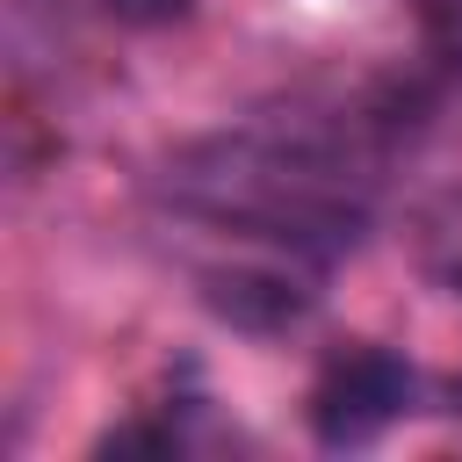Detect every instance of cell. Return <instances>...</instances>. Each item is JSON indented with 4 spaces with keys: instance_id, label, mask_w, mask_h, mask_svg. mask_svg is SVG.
<instances>
[{
    "instance_id": "6da1fadb",
    "label": "cell",
    "mask_w": 462,
    "mask_h": 462,
    "mask_svg": "<svg viewBox=\"0 0 462 462\" xmlns=\"http://www.w3.org/2000/svg\"><path fill=\"white\" fill-rule=\"evenodd\" d=\"M152 202L173 231L217 245L195 260L202 296L253 325H296L318 282L368 238L383 202V144L339 108H253L166 152Z\"/></svg>"
},
{
    "instance_id": "7a4b0ae2",
    "label": "cell",
    "mask_w": 462,
    "mask_h": 462,
    "mask_svg": "<svg viewBox=\"0 0 462 462\" xmlns=\"http://www.w3.org/2000/svg\"><path fill=\"white\" fill-rule=\"evenodd\" d=\"M411 404H419L411 368H404L397 354H383V346H354V354H339V361L318 375V390H310V426H318L325 448H368V440L390 433Z\"/></svg>"
},
{
    "instance_id": "3957f363",
    "label": "cell",
    "mask_w": 462,
    "mask_h": 462,
    "mask_svg": "<svg viewBox=\"0 0 462 462\" xmlns=\"http://www.w3.org/2000/svg\"><path fill=\"white\" fill-rule=\"evenodd\" d=\"M411 260H419V274L440 296L462 303V195L419 202V217H411Z\"/></svg>"
},
{
    "instance_id": "277c9868",
    "label": "cell",
    "mask_w": 462,
    "mask_h": 462,
    "mask_svg": "<svg viewBox=\"0 0 462 462\" xmlns=\"http://www.w3.org/2000/svg\"><path fill=\"white\" fill-rule=\"evenodd\" d=\"M116 22H130V29H166V22H180L195 0H101Z\"/></svg>"
}]
</instances>
